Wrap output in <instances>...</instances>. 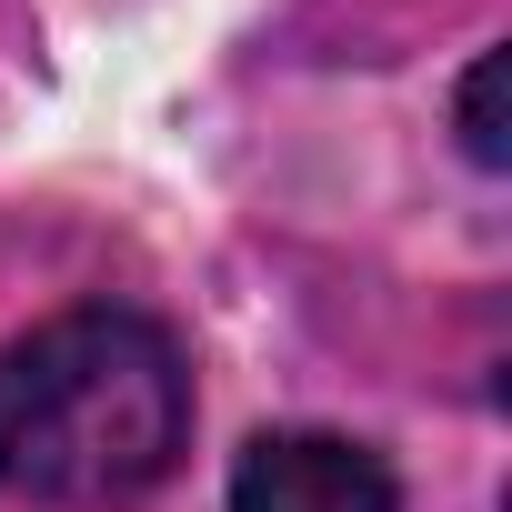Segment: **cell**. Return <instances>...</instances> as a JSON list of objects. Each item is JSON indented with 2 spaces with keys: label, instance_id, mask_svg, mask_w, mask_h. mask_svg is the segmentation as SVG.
I'll list each match as a JSON object with an SVG mask.
<instances>
[{
  "label": "cell",
  "instance_id": "obj_3",
  "mask_svg": "<svg viewBox=\"0 0 512 512\" xmlns=\"http://www.w3.org/2000/svg\"><path fill=\"white\" fill-rule=\"evenodd\" d=\"M452 121H462V151H472L482 171H502V161H512V141H502V51H482V61L462 71Z\"/></svg>",
  "mask_w": 512,
  "mask_h": 512
},
{
  "label": "cell",
  "instance_id": "obj_1",
  "mask_svg": "<svg viewBox=\"0 0 512 512\" xmlns=\"http://www.w3.org/2000/svg\"><path fill=\"white\" fill-rule=\"evenodd\" d=\"M191 452V362L131 302H81L0 352V502L121 512Z\"/></svg>",
  "mask_w": 512,
  "mask_h": 512
},
{
  "label": "cell",
  "instance_id": "obj_2",
  "mask_svg": "<svg viewBox=\"0 0 512 512\" xmlns=\"http://www.w3.org/2000/svg\"><path fill=\"white\" fill-rule=\"evenodd\" d=\"M231 512H402V482L352 432H251L231 462Z\"/></svg>",
  "mask_w": 512,
  "mask_h": 512
}]
</instances>
